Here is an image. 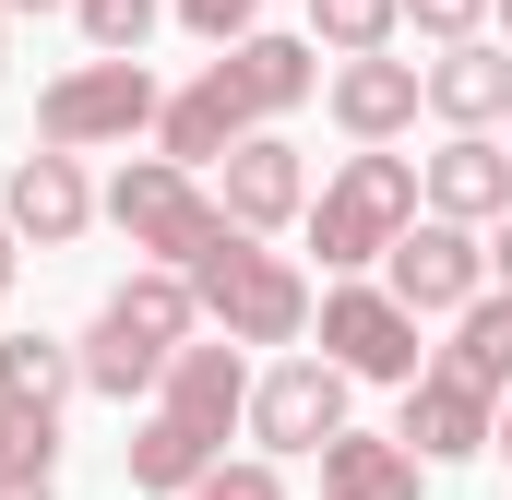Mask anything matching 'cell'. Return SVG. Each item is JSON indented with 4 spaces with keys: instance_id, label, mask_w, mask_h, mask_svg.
<instances>
[{
    "instance_id": "obj_1",
    "label": "cell",
    "mask_w": 512,
    "mask_h": 500,
    "mask_svg": "<svg viewBox=\"0 0 512 500\" xmlns=\"http://www.w3.org/2000/svg\"><path fill=\"white\" fill-rule=\"evenodd\" d=\"M310 48H322V36H227V60H203V84H179V96L155 108V143H167L179 167H215L239 131L286 120V108L322 84Z\"/></svg>"
},
{
    "instance_id": "obj_2",
    "label": "cell",
    "mask_w": 512,
    "mask_h": 500,
    "mask_svg": "<svg viewBox=\"0 0 512 500\" xmlns=\"http://www.w3.org/2000/svg\"><path fill=\"white\" fill-rule=\"evenodd\" d=\"M251 417V370H239V334L227 346H179L155 381V417L131 429V489L179 500L203 465H227V429Z\"/></svg>"
},
{
    "instance_id": "obj_3",
    "label": "cell",
    "mask_w": 512,
    "mask_h": 500,
    "mask_svg": "<svg viewBox=\"0 0 512 500\" xmlns=\"http://www.w3.org/2000/svg\"><path fill=\"white\" fill-rule=\"evenodd\" d=\"M191 322H203V298H191V274H179V262L131 274L120 298L96 310V334L72 346V358H84V393H108V405L155 393V381H167V358L191 346Z\"/></svg>"
},
{
    "instance_id": "obj_4",
    "label": "cell",
    "mask_w": 512,
    "mask_h": 500,
    "mask_svg": "<svg viewBox=\"0 0 512 500\" xmlns=\"http://www.w3.org/2000/svg\"><path fill=\"white\" fill-rule=\"evenodd\" d=\"M191 298H203V322L215 334H239V346H298L310 334V274L286 262V250H262V227H227V239L191 262Z\"/></svg>"
},
{
    "instance_id": "obj_5",
    "label": "cell",
    "mask_w": 512,
    "mask_h": 500,
    "mask_svg": "<svg viewBox=\"0 0 512 500\" xmlns=\"http://www.w3.org/2000/svg\"><path fill=\"white\" fill-rule=\"evenodd\" d=\"M405 227H417V167H405V155H346V167L322 179V203H310V250H322L334 274L382 262Z\"/></svg>"
},
{
    "instance_id": "obj_6",
    "label": "cell",
    "mask_w": 512,
    "mask_h": 500,
    "mask_svg": "<svg viewBox=\"0 0 512 500\" xmlns=\"http://www.w3.org/2000/svg\"><path fill=\"white\" fill-rule=\"evenodd\" d=\"M108 227H120L131 250H155V262H179V274H191L203 250L227 239V203H215L179 155H143V167H120V179H108Z\"/></svg>"
},
{
    "instance_id": "obj_7",
    "label": "cell",
    "mask_w": 512,
    "mask_h": 500,
    "mask_svg": "<svg viewBox=\"0 0 512 500\" xmlns=\"http://www.w3.org/2000/svg\"><path fill=\"white\" fill-rule=\"evenodd\" d=\"M155 108H167V96H155V72L96 48L84 72H60V84L36 96V143H72V155H84V143H131Z\"/></svg>"
},
{
    "instance_id": "obj_8",
    "label": "cell",
    "mask_w": 512,
    "mask_h": 500,
    "mask_svg": "<svg viewBox=\"0 0 512 500\" xmlns=\"http://www.w3.org/2000/svg\"><path fill=\"white\" fill-rule=\"evenodd\" d=\"M322 358L346 381H417V310L393 286H334L322 298Z\"/></svg>"
},
{
    "instance_id": "obj_9",
    "label": "cell",
    "mask_w": 512,
    "mask_h": 500,
    "mask_svg": "<svg viewBox=\"0 0 512 500\" xmlns=\"http://www.w3.org/2000/svg\"><path fill=\"white\" fill-rule=\"evenodd\" d=\"M382 262H393V298H405L417 322H429V310H465V298L489 286V239H477L465 215H429V227H405Z\"/></svg>"
},
{
    "instance_id": "obj_10",
    "label": "cell",
    "mask_w": 512,
    "mask_h": 500,
    "mask_svg": "<svg viewBox=\"0 0 512 500\" xmlns=\"http://www.w3.org/2000/svg\"><path fill=\"white\" fill-rule=\"evenodd\" d=\"M251 429H262V453H322V441L346 429V370H334V358L262 370L251 381Z\"/></svg>"
},
{
    "instance_id": "obj_11",
    "label": "cell",
    "mask_w": 512,
    "mask_h": 500,
    "mask_svg": "<svg viewBox=\"0 0 512 500\" xmlns=\"http://www.w3.org/2000/svg\"><path fill=\"white\" fill-rule=\"evenodd\" d=\"M489 429H501V393H477L465 370H417L405 381V453L417 465H465V453H489Z\"/></svg>"
},
{
    "instance_id": "obj_12",
    "label": "cell",
    "mask_w": 512,
    "mask_h": 500,
    "mask_svg": "<svg viewBox=\"0 0 512 500\" xmlns=\"http://www.w3.org/2000/svg\"><path fill=\"white\" fill-rule=\"evenodd\" d=\"M0 215H12V239L60 250L96 227V191H84V167H72V143H48V155H12V179H0Z\"/></svg>"
},
{
    "instance_id": "obj_13",
    "label": "cell",
    "mask_w": 512,
    "mask_h": 500,
    "mask_svg": "<svg viewBox=\"0 0 512 500\" xmlns=\"http://www.w3.org/2000/svg\"><path fill=\"white\" fill-rule=\"evenodd\" d=\"M227 227H286V215H310V167H298V143H274V131H239L227 143Z\"/></svg>"
},
{
    "instance_id": "obj_14",
    "label": "cell",
    "mask_w": 512,
    "mask_h": 500,
    "mask_svg": "<svg viewBox=\"0 0 512 500\" xmlns=\"http://www.w3.org/2000/svg\"><path fill=\"white\" fill-rule=\"evenodd\" d=\"M417 108H429V72H417V60H382V48H358V60L334 72V120L358 131V143H393Z\"/></svg>"
},
{
    "instance_id": "obj_15",
    "label": "cell",
    "mask_w": 512,
    "mask_h": 500,
    "mask_svg": "<svg viewBox=\"0 0 512 500\" xmlns=\"http://www.w3.org/2000/svg\"><path fill=\"white\" fill-rule=\"evenodd\" d=\"M429 215H465V227L512 215V143H489V131H453V143L429 155Z\"/></svg>"
},
{
    "instance_id": "obj_16",
    "label": "cell",
    "mask_w": 512,
    "mask_h": 500,
    "mask_svg": "<svg viewBox=\"0 0 512 500\" xmlns=\"http://www.w3.org/2000/svg\"><path fill=\"white\" fill-rule=\"evenodd\" d=\"M429 108H441L453 131L512 120V48H477V36H453V48L429 60Z\"/></svg>"
},
{
    "instance_id": "obj_17",
    "label": "cell",
    "mask_w": 512,
    "mask_h": 500,
    "mask_svg": "<svg viewBox=\"0 0 512 500\" xmlns=\"http://www.w3.org/2000/svg\"><path fill=\"white\" fill-rule=\"evenodd\" d=\"M322 500H417V453L370 441V429H334L322 441Z\"/></svg>"
},
{
    "instance_id": "obj_18",
    "label": "cell",
    "mask_w": 512,
    "mask_h": 500,
    "mask_svg": "<svg viewBox=\"0 0 512 500\" xmlns=\"http://www.w3.org/2000/svg\"><path fill=\"white\" fill-rule=\"evenodd\" d=\"M441 370H465L477 393H512V286L501 298L477 286V298L453 310V358H441Z\"/></svg>"
},
{
    "instance_id": "obj_19",
    "label": "cell",
    "mask_w": 512,
    "mask_h": 500,
    "mask_svg": "<svg viewBox=\"0 0 512 500\" xmlns=\"http://www.w3.org/2000/svg\"><path fill=\"white\" fill-rule=\"evenodd\" d=\"M84 381V358L72 346H48V334H0V393H24V405H60Z\"/></svg>"
},
{
    "instance_id": "obj_20",
    "label": "cell",
    "mask_w": 512,
    "mask_h": 500,
    "mask_svg": "<svg viewBox=\"0 0 512 500\" xmlns=\"http://www.w3.org/2000/svg\"><path fill=\"white\" fill-rule=\"evenodd\" d=\"M393 24H405V0H310V36H322L334 60H358V48H393Z\"/></svg>"
},
{
    "instance_id": "obj_21",
    "label": "cell",
    "mask_w": 512,
    "mask_h": 500,
    "mask_svg": "<svg viewBox=\"0 0 512 500\" xmlns=\"http://www.w3.org/2000/svg\"><path fill=\"white\" fill-rule=\"evenodd\" d=\"M72 24H84V48L143 60V36H155V0H72Z\"/></svg>"
},
{
    "instance_id": "obj_22",
    "label": "cell",
    "mask_w": 512,
    "mask_h": 500,
    "mask_svg": "<svg viewBox=\"0 0 512 500\" xmlns=\"http://www.w3.org/2000/svg\"><path fill=\"white\" fill-rule=\"evenodd\" d=\"M48 453H60V405L0 393V465H48Z\"/></svg>"
},
{
    "instance_id": "obj_23",
    "label": "cell",
    "mask_w": 512,
    "mask_h": 500,
    "mask_svg": "<svg viewBox=\"0 0 512 500\" xmlns=\"http://www.w3.org/2000/svg\"><path fill=\"white\" fill-rule=\"evenodd\" d=\"M179 500H286V477H274V465L251 453V465H203V477H191Z\"/></svg>"
},
{
    "instance_id": "obj_24",
    "label": "cell",
    "mask_w": 512,
    "mask_h": 500,
    "mask_svg": "<svg viewBox=\"0 0 512 500\" xmlns=\"http://www.w3.org/2000/svg\"><path fill=\"white\" fill-rule=\"evenodd\" d=\"M405 24L453 48V36H477V24H489V0H405Z\"/></svg>"
},
{
    "instance_id": "obj_25",
    "label": "cell",
    "mask_w": 512,
    "mask_h": 500,
    "mask_svg": "<svg viewBox=\"0 0 512 500\" xmlns=\"http://www.w3.org/2000/svg\"><path fill=\"white\" fill-rule=\"evenodd\" d=\"M251 12H262V0H179V24H191V36H215V48H227V36H251Z\"/></svg>"
},
{
    "instance_id": "obj_26",
    "label": "cell",
    "mask_w": 512,
    "mask_h": 500,
    "mask_svg": "<svg viewBox=\"0 0 512 500\" xmlns=\"http://www.w3.org/2000/svg\"><path fill=\"white\" fill-rule=\"evenodd\" d=\"M0 500H60V489H48V465H0Z\"/></svg>"
},
{
    "instance_id": "obj_27",
    "label": "cell",
    "mask_w": 512,
    "mask_h": 500,
    "mask_svg": "<svg viewBox=\"0 0 512 500\" xmlns=\"http://www.w3.org/2000/svg\"><path fill=\"white\" fill-rule=\"evenodd\" d=\"M489 262H501V286H512V215H501V239H489Z\"/></svg>"
},
{
    "instance_id": "obj_28",
    "label": "cell",
    "mask_w": 512,
    "mask_h": 500,
    "mask_svg": "<svg viewBox=\"0 0 512 500\" xmlns=\"http://www.w3.org/2000/svg\"><path fill=\"white\" fill-rule=\"evenodd\" d=\"M0 298H12V215H0Z\"/></svg>"
},
{
    "instance_id": "obj_29",
    "label": "cell",
    "mask_w": 512,
    "mask_h": 500,
    "mask_svg": "<svg viewBox=\"0 0 512 500\" xmlns=\"http://www.w3.org/2000/svg\"><path fill=\"white\" fill-rule=\"evenodd\" d=\"M489 453H512V405H501V429H489Z\"/></svg>"
},
{
    "instance_id": "obj_30",
    "label": "cell",
    "mask_w": 512,
    "mask_h": 500,
    "mask_svg": "<svg viewBox=\"0 0 512 500\" xmlns=\"http://www.w3.org/2000/svg\"><path fill=\"white\" fill-rule=\"evenodd\" d=\"M0 12H60V0H0Z\"/></svg>"
},
{
    "instance_id": "obj_31",
    "label": "cell",
    "mask_w": 512,
    "mask_h": 500,
    "mask_svg": "<svg viewBox=\"0 0 512 500\" xmlns=\"http://www.w3.org/2000/svg\"><path fill=\"white\" fill-rule=\"evenodd\" d=\"M489 12H501V24H512V0H489Z\"/></svg>"
}]
</instances>
